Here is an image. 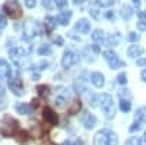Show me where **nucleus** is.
I'll use <instances>...</instances> for the list:
<instances>
[{"label": "nucleus", "instance_id": "f257e3e1", "mask_svg": "<svg viewBox=\"0 0 146 145\" xmlns=\"http://www.w3.org/2000/svg\"><path fill=\"white\" fill-rule=\"evenodd\" d=\"M18 132H19V122L12 116H5L0 122V134L5 138H10L18 135Z\"/></svg>", "mask_w": 146, "mask_h": 145}, {"label": "nucleus", "instance_id": "f03ea898", "mask_svg": "<svg viewBox=\"0 0 146 145\" xmlns=\"http://www.w3.org/2000/svg\"><path fill=\"white\" fill-rule=\"evenodd\" d=\"M94 145H118V136L111 129L98 130L94 136Z\"/></svg>", "mask_w": 146, "mask_h": 145}, {"label": "nucleus", "instance_id": "7ed1b4c3", "mask_svg": "<svg viewBox=\"0 0 146 145\" xmlns=\"http://www.w3.org/2000/svg\"><path fill=\"white\" fill-rule=\"evenodd\" d=\"M9 56H10V60L13 62L19 69L21 67H25L28 63H29V54L28 51L25 50V48L22 47H16V48H12V50L9 51Z\"/></svg>", "mask_w": 146, "mask_h": 145}, {"label": "nucleus", "instance_id": "20e7f679", "mask_svg": "<svg viewBox=\"0 0 146 145\" xmlns=\"http://www.w3.org/2000/svg\"><path fill=\"white\" fill-rule=\"evenodd\" d=\"M40 34H41V27L35 19H27L23 22V38L27 41H32Z\"/></svg>", "mask_w": 146, "mask_h": 145}, {"label": "nucleus", "instance_id": "39448f33", "mask_svg": "<svg viewBox=\"0 0 146 145\" xmlns=\"http://www.w3.org/2000/svg\"><path fill=\"white\" fill-rule=\"evenodd\" d=\"M98 103L101 104V108L104 110L107 119H113L115 116V106H114V101H113V97L110 94L98 95Z\"/></svg>", "mask_w": 146, "mask_h": 145}, {"label": "nucleus", "instance_id": "423d86ee", "mask_svg": "<svg viewBox=\"0 0 146 145\" xmlns=\"http://www.w3.org/2000/svg\"><path fill=\"white\" fill-rule=\"evenodd\" d=\"M3 10L10 19H19L22 16V9L18 0H7L3 5Z\"/></svg>", "mask_w": 146, "mask_h": 145}, {"label": "nucleus", "instance_id": "0eeeda50", "mask_svg": "<svg viewBox=\"0 0 146 145\" xmlns=\"http://www.w3.org/2000/svg\"><path fill=\"white\" fill-rule=\"evenodd\" d=\"M102 56H104V59L108 62V65H110V67H111V69H118V67H124V66H126V63H124L123 60L117 56V53H114L113 50H105V51H102Z\"/></svg>", "mask_w": 146, "mask_h": 145}, {"label": "nucleus", "instance_id": "6e6552de", "mask_svg": "<svg viewBox=\"0 0 146 145\" xmlns=\"http://www.w3.org/2000/svg\"><path fill=\"white\" fill-rule=\"evenodd\" d=\"M69 97H70L69 90L64 88V87H57V88L54 90V103H56L57 106H60V107L64 106V104L67 103Z\"/></svg>", "mask_w": 146, "mask_h": 145}, {"label": "nucleus", "instance_id": "1a4fd4ad", "mask_svg": "<svg viewBox=\"0 0 146 145\" xmlns=\"http://www.w3.org/2000/svg\"><path fill=\"white\" fill-rule=\"evenodd\" d=\"M78 60H79V57H78V54L75 51H73V50H66L63 53V57H62V66L64 69H69L73 65H76Z\"/></svg>", "mask_w": 146, "mask_h": 145}, {"label": "nucleus", "instance_id": "9d476101", "mask_svg": "<svg viewBox=\"0 0 146 145\" xmlns=\"http://www.w3.org/2000/svg\"><path fill=\"white\" fill-rule=\"evenodd\" d=\"M42 119H44L45 123L51 125V126H56L58 123V116L56 114V112L53 110L51 107H44V110H42Z\"/></svg>", "mask_w": 146, "mask_h": 145}, {"label": "nucleus", "instance_id": "9b49d317", "mask_svg": "<svg viewBox=\"0 0 146 145\" xmlns=\"http://www.w3.org/2000/svg\"><path fill=\"white\" fill-rule=\"evenodd\" d=\"M7 84H9L10 91H13V94H16V95H22L23 94V84H22V81L18 76H13V78L10 76L7 79Z\"/></svg>", "mask_w": 146, "mask_h": 145}, {"label": "nucleus", "instance_id": "f8f14e48", "mask_svg": "<svg viewBox=\"0 0 146 145\" xmlns=\"http://www.w3.org/2000/svg\"><path fill=\"white\" fill-rule=\"evenodd\" d=\"M75 31H78L80 34H88L91 31V22L88 19H85V18L79 19L76 22V25H75Z\"/></svg>", "mask_w": 146, "mask_h": 145}, {"label": "nucleus", "instance_id": "ddd939ff", "mask_svg": "<svg viewBox=\"0 0 146 145\" xmlns=\"http://www.w3.org/2000/svg\"><path fill=\"white\" fill-rule=\"evenodd\" d=\"M91 82L96 88H102L105 84V76L101 74V72H92L91 74Z\"/></svg>", "mask_w": 146, "mask_h": 145}, {"label": "nucleus", "instance_id": "4468645a", "mask_svg": "<svg viewBox=\"0 0 146 145\" xmlns=\"http://www.w3.org/2000/svg\"><path fill=\"white\" fill-rule=\"evenodd\" d=\"M12 76V69L9 63L5 59H0V78H10Z\"/></svg>", "mask_w": 146, "mask_h": 145}, {"label": "nucleus", "instance_id": "2eb2a0df", "mask_svg": "<svg viewBox=\"0 0 146 145\" xmlns=\"http://www.w3.org/2000/svg\"><path fill=\"white\" fill-rule=\"evenodd\" d=\"M56 25H57L56 18H53V16H47V18L44 19V29H45L47 34H51V32L54 31Z\"/></svg>", "mask_w": 146, "mask_h": 145}, {"label": "nucleus", "instance_id": "dca6fc26", "mask_svg": "<svg viewBox=\"0 0 146 145\" xmlns=\"http://www.w3.org/2000/svg\"><path fill=\"white\" fill-rule=\"evenodd\" d=\"M70 18H72V10H64L56 18V21H57V23H60V25L66 27L67 23L70 22Z\"/></svg>", "mask_w": 146, "mask_h": 145}, {"label": "nucleus", "instance_id": "f3484780", "mask_svg": "<svg viewBox=\"0 0 146 145\" xmlns=\"http://www.w3.org/2000/svg\"><path fill=\"white\" fill-rule=\"evenodd\" d=\"M82 122H83V126L86 128V129H92V128L96 125V117H95L92 113H85Z\"/></svg>", "mask_w": 146, "mask_h": 145}, {"label": "nucleus", "instance_id": "a211bd4d", "mask_svg": "<svg viewBox=\"0 0 146 145\" xmlns=\"http://www.w3.org/2000/svg\"><path fill=\"white\" fill-rule=\"evenodd\" d=\"M15 110L19 113V114H31V110H32V107L27 103H18L15 106Z\"/></svg>", "mask_w": 146, "mask_h": 145}, {"label": "nucleus", "instance_id": "6ab92c4d", "mask_svg": "<svg viewBox=\"0 0 146 145\" xmlns=\"http://www.w3.org/2000/svg\"><path fill=\"white\" fill-rule=\"evenodd\" d=\"M16 136H18L16 141H18L21 145H28V144H29V138H31V136H29V134H28L27 130H19Z\"/></svg>", "mask_w": 146, "mask_h": 145}, {"label": "nucleus", "instance_id": "aec40b11", "mask_svg": "<svg viewBox=\"0 0 146 145\" xmlns=\"http://www.w3.org/2000/svg\"><path fill=\"white\" fill-rule=\"evenodd\" d=\"M143 53V48L140 47V45H137V44H131L130 47H129V50H127V54L130 56V57H137V56H140Z\"/></svg>", "mask_w": 146, "mask_h": 145}, {"label": "nucleus", "instance_id": "412c9836", "mask_svg": "<svg viewBox=\"0 0 146 145\" xmlns=\"http://www.w3.org/2000/svg\"><path fill=\"white\" fill-rule=\"evenodd\" d=\"M120 13H121V18H123L124 21H129V19L133 16V9H131L129 5H123V6H121Z\"/></svg>", "mask_w": 146, "mask_h": 145}, {"label": "nucleus", "instance_id": "4be33fe9", "mask_svg": "<svg viewBox=\"0 0 146 145\" xmlns=\"http://www.w3.org/2000/svg\"><path fill=\"white\" fill-rule=\"evenodd\" d=\"M121 41V35L118 32H114L111 35H108V38H107V45H118Z\"/></svg>", "mask_w": 146, "mask_h": 145}, {"label": "nucleus", "instance_id": "5701e85b", "mask_svg": "<svg viewBox=\"0 0 146 145\" xmlns=\"http://www.w3.org/2000/svg\"><path fill=\"white\" fill-rule=\"evenodd\" d=\"M91 37H92V40H94L95 43H102L104 38H105V34H104L102 29H95V31L92 32Z\"/></svg>", "mask_w": 146, "mask_h": 145}, {"label": "nucleus", "instance_id": "b1692460", "mask_svg": "<svg viewBox=\"0 0 146 145\" xmlns=\"http://www.w3.org/2000/svg\"><path fill=\"white\" fill-rule=\"evenodd\" d=\"M82 108V103L79 101V100H75L73 101V104H72V107L67 110V113L70 114V116H73V114H76V113H79V110Z\"/></svg>", "mask_w": 146, "mask_h": 145}, {"label": "nucleus", "instance_id": "393cba45", "mask_svg": "<svg viewBox=\"0 0 146 145\" xmlns=\"http://www.w3.org/2000/svg\"><path fill=\"white\" fill-rule=\"evenodd\" d=\"M51 54V47L50 44H42L38 48V56H50Z\"/></svg>", "mask_w": 146, "mask_h": 145}, {"label": "nucleus", "instance_id": "a878e982", "mask_svg": "<svg viewBox=\"0 0 146 145\" xmlns=\"http://www.w3.org/2000/svg\"><path fill=\"white\" fill-rule=\"evenodd\" d=\"M131 108V103L130 100H120V110L123 113H129Z\"/></svg>", "mask_w": 146, "mask_h": 145}, {"label": "nucleus", "instance_id": "bb28decb", "mask_svg": "<svg viewBox=\"0 0 146 145\" xmlns=\"http://www.w3.org/2000/svg\"><path fill=\"white\" fill-rule=\"evenodd\" d=\"M136 120L137 122H142L143 123V120H146V107H140L137 108V112H136Z\"/></svg>", "mask_w": 146, "mask_h": 145}, {"label": "nucleus", "instance_id": "cd10ccee", "mask_svg": "<svg viewBox=\"0 0 146 145\" xmlns=\"http://www.w3.org/2000/svg\"><path fill=\"white\" fill-rule=\"evenodd\" d=\"M36 91H38L40 97H48V94H50V87L48 85H38L36 87Z\"/></svg>", "mask_w": 146, "mask_h": 145}, {"label": "nucleus", "instance_id": "c85d7f7f", "mask_svg": "<svg viewBox=\"0 0 146 145\" xmlns=\"http://www.w3.org/2000/svg\"><path fill=\"white\" fill-rule=\"evenodd\" d=\"M95 3L100 7H110L114 5V0H95Z\"/></svg>", "mask_w": 146, "mask_h": 145}, {"label": "nucleus", "instance_id": "c756f323", "mask_svg": "<svg viewBox=\"0 0 146 145\" xmlns=\"http://www.w3.org/2000/svg\"><path fill=\"white\" fill-rule=\"evenodd\" d=\"M127 40H129L130 43H137V41L140 40V35H139L137 32H130V34L127 35Z\"/></svg>", "mask_w": 146, "mask_h": 145}, {"label": "nucleus", "instance_id": "7c9ffc66", "mask_svg": "<svg viewBox=\"0 0 146 145\" xmlns=\"http://www.w3.org/2000/svg\"><path fill=\"white\" fill-rule=\"evenodd\" d=\"M120 98L121 100H130L131 98V94H130V91L129 90H120Z\"/></svg>", "mask_w": 146, "mask_h": 145}, {"label": "nucleus", "instance_id": "2f4dec72", "mask_svg": "<svg viewBox=\"0 0 146 145\" xmlns=\"http://www.w3.org/2000/svg\"><path fill=\"white\" fill-rule=\"evenodd\" d=\"M124 145H140V138H137V136H131V138H129V139L126 141Z\"/></svg>", "mask_w": 146, "mask_h": 145}, {"label": "nucleus", "instance_id": "473e14b6", "mask_svg": "<svg viewBox=\"0 0 146 145\" xmlns=\"http://www.w3.org/2000/svg\"><path fill=\"white\" fill-rule=\"evenodd\" d=\"M117 82L121 84V85H124V84L127 82V75H126V72H121V74H118V76H117Z\"/></svg>", "mask_w": 146, "mask_h": 145}, {"label": "nucleus", "instance_id": "72a5a7b5", "mask_svg": "<svg viewBox=\"0 0 146 145\" xmlns=\"http://www.w3.org/2000/svg\"><path fill=\"white\" fill-rule=\"evenodd\" d=\"M47 67H48V62H47V60H41L38 65L34 66V69H38V70H44V69H47Z\"/></svg>", "mask_w": 146, "mask_h": 145}, {"label": "nucleus", "instance_id": "f704fd0d", "mask_svg": "<svg viewBox=\"0 0 146 145\" xmlns=\"http://www.w3.org/2000/svg\"><path fill=\"white\" fill-rule=\"evenodd\" d=\"M140 128H142V122H137V120H136V122L129 128V130L130 132H137V130H140Z\"/></svg>", "mask_w": 146, "mask_h": 145}, {"label": "nucleus", "instance_id": "c9c22d12", "mask_svg": "<svg viewBox=\"0 0 146 145\" xmlns=\"http://www.w3.org/2000/svg\"><path fill=\"white\" fill-rule=\"evenodd\" d=\"M6 25H7V19H6V16L3 15V12L0 10V29H3Z\"/></svg>", "mask_w": 146, "mask_h": 145}, {"label": "nucleus", "instance_id": "e433bc0d", "mask_svg": "<svg viewBox=\"0 0 146 145\" xmlns=\"http://www.w3.org/2000/svg\"><path fill=\"white\" fill-rule=\"evenodd\" d=\"M54 5L58 9H64V7H67V0H54Z\"/></svg>", "mask_w": 146, "mask_h": 145}, {"label": "nucleus", "instance_id": "4c0bfd02", "mask_svg": "<svg viewBox=\"0 0 146 145\" xmlns=\"http://www.w3.org/2000/svg\"><path fill=\"white\" fill-rule=\"evenodd\" d=\"M53 2H54V0H42V6H44L45 9H48V10H51V9L54 7Z\"/></svg>", "mask_w": 146, "mask_h": 145}, {"label": "nucleus", "instance_id": "58836bf2", "mask_svg": "<svg viewBox=\"0 0 146 145\" xmlns=\"http://www.w3.org/2000/svg\"><path fill=\"white\" fill-rule=\"evenodd\" d=\"M89 13H91L95 19H98V18H100V15H98V9H96V7H91V9H89Z\"/></svg>", "mask_w": 146, "mask_h": 145}, {"label": "nucleus", "instance_id": "ea45409f", "mask_svg": "<svg viewBox=\"0 0 146 145\" xmlns=\"http://www.w3.org/2000/svg\"><path fill=\"white\" fill-rule=\"evenodd\" d=\"M25 5H27V7L32 9V7L36 6V0H25Z\"/></svg>", "mask_w": 146, "mask_h": 145}, {"label": "nucleus", "instance_id": "a19ab883", "mask_svg": "<svg viewBox=\"0 0 146 145\" xmlns=\"http://www.w3.org/2000/svg\"><path fill=\"white\" fill-rule=\"evenodd\" d=\"M137 29H140V31H146V22L139 21V22H137Z\"/></svg>", "mask_w": 146, "mask_h": 145}, {"label": "nucleus", "instance_id": "79ce46f5", "mask_svg": "<svg viewBox=\"0 0 146 145\" xmlns=\"http://www.w3.org/2000/svg\"><path fill=\"white\" fill-rule=\"evenodd\" d=\"M31 103H32V104H31V107H32V108H36V107L40 106V100H38V98H32V101H31Z\"/></svg>", "mask_w": 146, "mask_h": 145}, {"label": "nucleus", "instance_id": "37998d69", "mask_svg": "<svg viewBox=\"0 0 146 145\" xmlns=\"http://www.w3.org/2000/svg\"><path fill=\"white\" fill-rule=\"evenodd\" d=\"M91 48H92V51H94V53H100V51H101V48H100L98 44H92Z\"/></svg>", "mask_w": 146, "mask_h": 145}, {"label": "nucleus", "instance_id": "c03bdc74", "mask_svg": "<svg viewBox=\"0 0 146 145\" xmlns=\"http://www.w3.org/2000/svg\"><path fill=\"white\" fill-rule=\"evenodd\" d=\"M137 16L140 18V21L146 22V10H145V12H139V13H137Z\"/></svg>", "mask_w": 146, "mask_h": 145}, {"label": "nucleus", "instance_id": "a18cd8bd", "mask_svg": "<svg viewBox=\"0 0 146 145\" xmlns=\"http://www.w3.org/2000/svg\"><path fill=\"white\" fill-rule=\"evenodd\" d=\"M63 145H82L80 141H76V142H72V141H66Z\"/></svg>", "mask_w": 146, "mask_h": 145}, {"label": "nucleus", "instance_id": "49530a36", "mask_svg": "<svg viewBox=\"0 0 146 145\" xmlns=\"http://www.w3.org/2000/svg\"><path fill=\"white\" fill-rule=\"evenodd\" d=\"M54 43H56L57 45H63V38H62V37H56V38H54Z\"/></svg>", "mask_w": 146, "mask_h": 145}, {"label": "nucleus", "instance_id": "de8ad7c7", "mask_svg": "<svg viewBox=\"0 0 146 145\" xmlns=\"http://www.w3.org/2000/svg\"><path fill=\"white\" fill-rule=\"evenodd\" d=\"M137 66H146V59H139L137 60Z\"/></svg>", "mask_w": 146, "mask_h": 145}, {"label": "nucleus", "instance_id": "09e8293b", "mask_svg": "<svg viewBox=\"0 0 146 145\" xmlns=\"http://www.w3.org/2000/svg\"><path fill=\"white\" fill-rule=\"evenodd\" d=\"M114 13H113V12L111 10H110V12H107V13H105V18H108V19H114Z\"/></svg>", "mask_w": 146, "mask_h": 145}, {"label": "nucleus", "instance_id": "8fccbe9b", "mask_svg": "<svg viewBox=\"0 0 146 145\" xmlns=\"http://www.w3.org/2000/svg\"><path fill=\"white\" fill-rule=\"evenodd\" d=\"M140 3H142V0H133V5H135L137 9L140 7Z\"/></svg>", "mask_w": 146, "mask_h": 145}, {"label": "nucleus", "instance_id": "3c124183", "mask_svg": "<svg viewBox=\"0 0 146 145\" xmlns=\"http://www.w3.org/2000/svg\"><path fill=\"white\" fill-rule=\"evenodd\" d=\"M140 78H142V81H143V82H146V69H145V70L142 72V75H140Z\"/></svg>", "mask_w": 146, "mask_h": 145}, {"label": "nucleus", "instance_id": "603ef678", "mask_svg": "<svg viewBox=\"0 0 146 145\" xmlns=\"http://www.w3.org/2000/svg\"><path fill=\"white\" fill-rule=\"evenodd\" d=\"M140 145H146V134L143 135V138H140Z\"/></svg>", "mask_w": 146, "mask_h": 145}, {"label": "nucleus", "instance_id": "864d4df0", "mask_svg": "<svg viewBox=\"0 0 146 145\" xmlns=\"http://www.w3.org/2000/svg\"><path fill=\"white\" fill-rule=\"evenodd\" d=\"M85 2V0H73V3H75V5H82Z\"/></svg>", "mask_w": 146, "mask_h": 145}, {"label": "nucleus", "instance_id": "5fc2aeb1", "mask_svg": "<svg viewBox=\"0 0 146 145\" xmlns=\"http://www.w3.org/2000/svg\"><path fill=\"white\" fill-rule=\"evenodd\" d=\"M5 94V88L2 87V84H0V95H3Z\"/></svg>", "mask_w": 146, "mask_h": 145}, {"label": "nucleus", "instance_id": "6e6d98bb", "mask_svg": "<svg viewBox=\"0 0 146 145\" xmlns=\"http://www.w3.org/2000/svg\"><path fill=\"white\" fill-rule=\"evenodd\" d=\"M44 145H56V144H53V142H45Z\"/></svg>", "mask_w": 146, "mask_h": 145}]
</instances>
